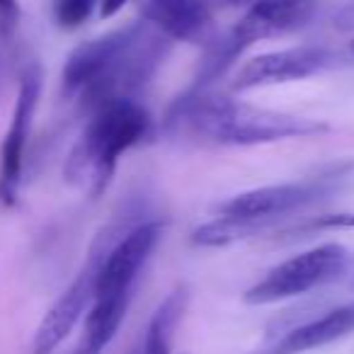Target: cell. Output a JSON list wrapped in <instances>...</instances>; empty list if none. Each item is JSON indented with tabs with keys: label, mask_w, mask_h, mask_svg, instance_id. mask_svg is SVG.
I'll list each match as a JSON object with an SVG mask.
<instances>
[{
	"label": "cell",
	"mask_w": 354,
	"mask_h": 354,
	"mask_svg": "<svg viewBox=\"0 0 354 354\" xmlns=\"http://www.w3.org/2000/svg\"><path fill=\"white\" fill-rule=\"evenodd\" d=\"M127 3L129 0H102V3H100V17H104V20H107V17H114Z\"/></svg>",
	"instance_id": "cell-17"
},
{
	"label": "cell",
	"mask_w": 354,
	"mask_h": 354,
	"mask_svg": "<svg viewBox=\"0 0 354 354\" xmlns=\"http://www.w3.org/2000/svg\"><path fill=\"white\" fill-rule=\"evenodd\" d=\"M170 49L172 41L151 22H129L71 51L61 73V90L83 112L112 100H136L156 78Z\"/></svg>",
	"instance_id": "cell-1"
},
{
	"label": "cell",
	"mask_w": 354,
	"mask_h": 354,
	"mask_svg": "<svg viewBox=\"0 0 354 354\" xmlns=\"http://www.w3.org/2000/svg\"><path fill=\"white\" fill-rule=\"evenodd\" d=\"M41 85H44L41 68L30 66L20 80L10 127H8L3 148H0V202L8 204V207L17 204V194H20L27 143H30L32 124H35V114L37 107H39Z\"/></svg>",
	"instance_id": "cell-6"
},
{
	"label": "cell",
	"mask_w": 354,
	"mask_h": 354,
	"mask_svg": "<svg viewBox=\"0 0 354 354\" xmlns=\"http://www.w3.org/2000/svg\"><path fill=\"white\" fill-rule=\"evenodd\" d=\"M20 17V3L17 0H0V22L6 30H12Z\"/></svg>",
	"instance_id": "cell-16"
},
{
	"label": "cell",
	"mask_w": 354,
	"mask_h": 354,
	"mask_svg": "<svg viewBox=\"0 0 354 354\" xmlns=\"http://www.w3.org/2000/svg\"><path fill=\"white\" fill-rule=\"evenodd\" d=\"M221 3L228 8H250L255 0H221Z\"/></svg>",
	"instance_id": "cell-19"
},
{
	"label": "cell",
	"mask_w": 354,
	"mask_h": 354,
	"mask_svg": "<svg viewBox=\"0 0 354 354\" xmlns=\"http://www.w3.org/2000/svg\"><path fill=\"white\" fill-rule=\"evenodd\" d=\"M189 304V291L187 286L170 291L165 296L158 310L153 313L151 323L146 328V337L141 342V349H136L133 354H170L172 339H175V330L183 320L185 310Z\"/></svg>",
	"instance_id": "cell-12"
},
{
	"label": "cell",
	"mask_w": 354,
	"mask_h": 354,
	"mask_svg": "<svg viewBox=\"0 0 354 354\" xmlns=\"http://www.w3.org/2000/svg\"><path fill=\"white\" fill-rule=\"evenodd\" d=\"M102 0H51V17L61 30H78L95 12Z\"/></svg>",
	"instance_id": "cell-14"
},
{
	"label": "cell",
	"mask_w": 354,
	"mask_h": 354,
	"mask_svg": "<svg viewBox=\"0 0 354 354\" xmlns=\"http://www.w3.org/2000/svg\"><path fill=\"white\" fill-rule=\"evenodd\" d=\"M333 228H354V214H323V216H308L304 221L286 226L277 231V236H291V238H306L315 233L333 231Z\"/></svg>",
	"instance_id": "cell-15"
},
{
	"label": "cell",
	"mask_w": 354,
	"mask_h": 354,
	"mask_svg": "<svg viewBox=\"0 0 354 354\" xmlns=\"http://www.w3.org/2000/svg\"><path fill=\"white\" fill-rule=\"evenodd\" d=\"M349 333H354V304L337 306L318 318L291 328L272 344L267 354H304L337 342V339L347 337Z\"/></svg>",
	"instance_id": "cell-11"
},
{
	"label": "cell",
	"mask_w": 354,
	"mask_h": 354,
	"mask_svg": "<svg viewBox=\"0 0 354 354\" xmlns=\"http://www.w3.org/2000/svg\"><path fill=\"white\" fill-rule=\"evenodd\" d=\"M335 20H337V25H339V27H344V30L354 27V3H352V6L344 8V10L339 12L337 17H335Z\"/></svg>",
	"instance_id": "cell-18"
},
{
	"label": "cell",
	"mask_w": 354,
	"mask_h": 354,
	"mask_svg": "<svg viewBox=\"0 0 354 354\" xmlns=\"http://www.w3.org/2000/svg\"><path fill=\"white\" fill-rule=\"evenodd\" d=\"M339 54L323 46H291V49L270 51L245 61L233 75V90H255L267 85L304 80L325 73L339 64Z\"/></svg>",
	"instance_id": "cell-7"
},
{
	"label": "cell",
	"mask_w": 354,
	"mask_h": 354,
	"mask_svg": "<svg viewBox=\"0 0 354 354\" xmlns=\"http://www.w3.org/2000/svg\"><path fill=\"white\" fill-rule=\"evenodd\" d=\"M315 8H318L315 0H255L226 35V39L243 56L257 41L306 27L313 20Z\"/></svg>",
	"instance_id": "cell-8"
},
{
	"label": "cell",
	"mask_w": 354,
	"mask_h": 354,
	"mask_svg": "<svg viewBox=\"0 0 354 354\" xmlns=\"http://www.w3.org/2000/svg\"><path fill=\"white\" fill-rule=\"evenodd\" d=\"M354 177V160H339L320 167L315 175H308L299 183L267 185L250 192L231 197L218 204V216L233 218H260V221H284L291 214L333 197Z\"/></svg>",
	"instance_id": "cell-4"
},
{
	"label": "cell",
	"mask_w": 354,
	"mask_h": 354,
	"mask_svg": "<svg viewBox=\"0 0 354 354\" xmlns=\"http://www.w3.org/2000/svg\"><path fill=\"white\" fill-rule=\"evenodd\" d=\"M352 51H354V41H352Z\"/></svg>",
	"instance_id": "cell-20"
},
{
	"label": "cell",
	"mask_w": 354,
	"mask_h": 354,
	"mask_svg": "<svg viewBox=\"0 0 354 354\" xmlns=\"http://www.w3.org/2000/svg\"><path fill=\"white\" fill-rule=\"evenodd\" d=\"M95 267H97V260L90 252L80 274L71 281L68 289L54 301V306L41 318L35 339H32V354H54L73 333L75 325L85 318L95 294Z\"/></svg>",
	"instance_id": "cell-9"
},
{
	"label": "cell",
	"mask_w": 354,
	"mask_h": 354,
	"mask_svg": "<svg viewBox=\"0 0 354 354\" xmlns=\"http://www.w3.org/2000/svg\"><path fill=\"white\" fill-rule=\"evenodd\" d=\"M138 10L170 41L207 46L214 39V12L207 0H138Z\"/></svg>",
	"instance_id": "cell-10"
},
{
	"label": "cell",
	"mask_w": 354,
	"mask_h": 354,
	"mask_svg": "<svg viewBox=\"0 0 354 354\" xmlns=\"http://www.w3.org/2000/svg\"><path fill=\"white\" fill-rule=\"evenodd\" d=\"M349 267V250L339 243H323L310 250L272 267L255 286L243 294L248 306H270L286 299H296L325 286L344 274Z\"/></svg>",
	"instance_id": "cell-5"
},
{
	"label": "cell",
	"mask_w": 354,
	"mask_h": 354,
	"mask_svg": "<svg viewBox=\"0 0 354 354\" xmlns=\"http://www.w3.org/2000/svg\"><path fill=\"white\" fill-rule=\"evenodd\" d=\"M167 127H185L187 131L221 146H260L286 138H310L330 131L328 124L320 119L255 107L212 90H187L172 104Z\"/></svg>",
	"instance_id": "cell-2"
},
{
	"label": "cell",
	"mask_w": 354,
	"mask_h": 354,
	"mask_svg": "<svg viewBox=\"0 0 354 354\" xmlns=\"http://www.w3.org/2000/svg\"><path fill=\"white\" fill-rule=\"evenodd\" d=\"M277 228V221H260V218H233L218 216L209 223H202L192 231V243L197 248H226L238 241L265 236Z\"/></svg>",
	"instance_id": "cell-13"
},
{
	"label": "cell",
	"mask_w": 354,
	"mask_h": 354,
	"mask_svg": "<svg viewBox=\"0 0 354 354\" xmlns=\"http://www.w3.org/2000/svg\"><path fill=\"white\" fill-rule=\"evenodd\" d=\"M153 133V119L138 100H112L88 112V124L71 148L64 177L88 197H100L112 183L119 158Z\"/></svg>",
	"instance_id": "cell-3"
}]
</instances>
